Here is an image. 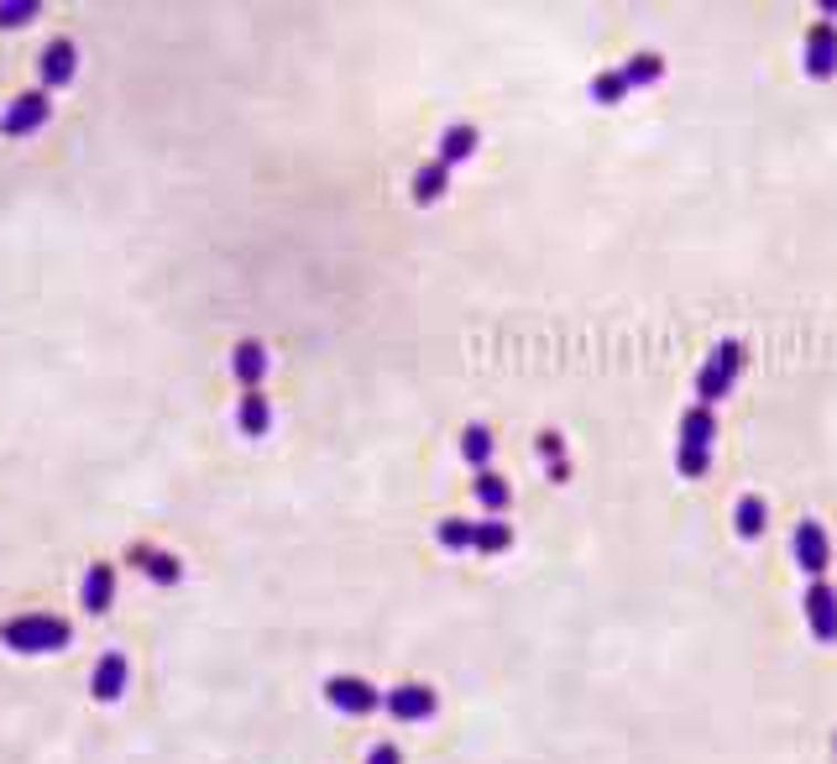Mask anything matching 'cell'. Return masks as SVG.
I'll use <instances>...</instances> for the list:
<instances>
[{"label": "cell", "instance_id": "1", "mask_svg": "<svg viewBox=\"0 0 837 764\" xmlns=\"http://www.w3.org/2000/svg\"><path fill=\"white\" fill-rule=\"evenodd\" d=\"M0 644L17 649V655H53V649L74 644V628L53 618V613H21L11 624H0Z\"/></svg>", "mask_w": 837, "mask_h": 764}, {"label": "cell", "instance_id": "2", "mask_svg": "<svg viewBox=\"0 0 837 764\" xmlns=\"http://www.w3.org/2000/svg\"><path fill=\"white\" fill-rule=\"evenodd\" d=\"M712 441H718V420H712V408H686L680 414V445H676V466L680 477H707V466H712Z\"/></svg>", "mask_w": 837, "mask_h": 764}, {"label": "cell", "instance_id": "3", "mask_svg": "<svg viewBox=\"0 0 837 764\" xmlns=\"http://www.w3.org/2000/svg\"><path fill=\"white\" fill-rule=\"evenodd\" d=\"M738 372H743V346L738 341H718L712 346V357H707V367L697 372V399L701 408H712L718 399H728L733 393Z\"/></svg>", "mask_w": 837, "mask_h": 764}, {"label": "cell", "instance_id": "4", "mask_svg": "<svg viewBox=\"0 0 837 764\" xmlns=\"http://www.w3.org/2000/svg\"><path fill=\"white\" fill-rule=\"evenodd\" d=\"M325 702L336 707V712H346V718H367V712L382 707V691L372 681H361V676H330L325 681Z\"/></svg>", "mask_w": 837, "mask_h": 764}, {"label": "cell", "instance_id": "5", "mask_svg": "<svg viewBox=\"0 0 837 764\" xmlns=\"http://www.w3.org/2000/svg\"><path fill=\"white\" fill-rule=\"evenodd\" d=\"M53 116V100H47V89H27V95H17V100L6 105V116H0V131L6 137H32L42 121Z\"/></svg>", "mask_w": 837, "mask_h": 764}, {"label": "cell", "instance_id": "6", "mask_svg": "<svg viewBox=\"0 0 837 764\" xmlns=\"http://www.w3.org/2000/svg\"><path fill=\"white\" fill-rule=\"evenodd\" d=\"M791 550H796V565L806 571V576H817L833 565V544H827V529H822L817 519H801L796 534H791Z\"/></svg>", "mask_w": 837, "mask_h": 764}, {"label": "cell", "instance_id": "7", "mask_svg": "<svg viewBox=\"0 0 837 764\" xmlns=\"http://www.w3.org/2000/svg\"><path fill=\"white\" fill-rule=\"evenodd\" d=\"M382 702H388V718H399V723H430V718H435V691H430V686L424 681H403V686H393V691H388V697H382Z\"/></svg>", "mask_w": 837, "mask_h": 764}, {"label": "cell", "instance_id": "8", "mask_svg": "<svg viewBox=\"0 0 837 764\" xmlns=\"http://www.w3.org/2000/svg\"><path fill=\"white\" fill-rule=\"evenodd\" d=\"M801 607H806V624H812L817 644H837V586L812 582L806 597H801Z\"/></svg>", "mask_w": 837, "mask_h": 764}, {"label": "cell", "instance_id": "9", "mask_svg": "<svg viewBox=\"0 0 837 764\" xmlns=\"http://www.w3.org/2000/svg\"><path fill=\"white\" fill-rule=\"evenodd\" d=\"M806 74L812 79H833L837 74V26L833 21H817L806 32Z\"/></svg>", "mask_w": 837, "mask_h": 764}, {"label": "cell", "instance_id": "10", "mask_svg": "<svg viewBox=\"0 0 837 764\" xmlns=\"http://www.w3.org/2000/svg\"><path fill=\"white\" fill-rule=\"evenodd\" d=\"M42 89H63V84L74 79V68H80V47L68 38H59V42H47L42 47Z\"/></svg>", "mask_w": 837, "mask_h": 764}, {"label": "cell", "instance_id": "11", "mask_svg": "<svg viewBox=\"0 0 837 764\" xmlns=\"http://www.w3.org/2000/svg\"><path fill=\"white\" fill-rule=\"evenodd\" d=\"M126 676H131V665H126V655H120V649L100 655V660H95V676H89V691H95V702H120V691H126Z\"/></svg>", "mask_w": 837, "mask_h": 764}, {"label": "cell", "instance_id": "12", "mask_svg": "<svg viewBox=\"0 0 837 764\" xmlns=\"http://www.w3.org/2000/svg\"><path fill=\"white\" fill-rule=\"evenodd\" d=\"M110 597H116V565L95 561L89 571H84V592H80L84 613H105V607H110Z\"/></svg>", "mask_w": 837, "mask_h": 764}, {"label": "cell", "instance_id": "13", "mask_svg": "<svg viewBox=\"0 0 837 764\" xmlns=\"http://www.w3.org/2000/svg\"><path fill=\"white\" fill-rule=\"evenodd\" d=\"M231 367H236V382L246 388V393H257L262 388V372H267V351H262V341H241L236 351H231Z\"/></svg>", "mask_w": 837, "mask_h": 764}, {"label": "cell", "instance_id": "14", "mask_svg": "<svg viewBox=\"0 0 837 764\" xmlns=\"http://www.w3.org/2000/svg\"><path fill=\"white\" fill-rule=\"evenodd\" d=\"M236 424H241V435H246V441H262V435H267V424H273V408H267V399H262V393H241Z\"/></svg>", "mask_w": 837, "mask_h": 764}, {"label": "cell", "instance_id": "15", "mask_svg": "<svg viewBox=\"0 0 837 764\" xmlns=\"http://www.w3.org/2000/svg\"><path fill=\"white\" fill-rule=\"evenodd\" d=\"M131 561L152 576L158 586H179V576H183V565H179V555H168V550H137Z\"/></svg>", "mask_w": 837, "mask_h": 764}, {"label": "cell", "instance_id": "16", "mask_svg": "<svg viewBox=\"0 0 837 764\" xmlns=\"http://www.w3.org/2000/svg\"><path fill=\"white\" fill-rule=\"evenodd\" d=\"M472 152H477V126H445V137H439V162L456 168V162H466Z\"/></svg>", "mask_w": 837, "mask_h": 764}, {"label": "cell", "instance_id": "17", "mask_svg": "<svg viewBox=\"0 0 837 764\" xmlns=\"http://www.w3.org/2000/svg\"><path fill=\"white\" fill-rule=\"evenodd\" d=\"M764 498H754V492H743L733 508V529H738V540H759L764 534Z\"/></svg>", "mask_w": 837, "mask_h": 764}, {"label": "cell", "instance_id": "18", "mask_svg": "<svg viewBox=\"0 0 837 764\" xmlns=\"http://www.w3.org/2000/svg\"><path fill=\"white\" fill-rule=\"evenodd\" d=\"M460 456L477 466V471H487V461H492V429H487V424H466V429H460Z\"/></svg>", "mask_w": 837, "mask_h": 764}, {"label": "cell", "instance_id": "19", "mask_svg": "<svg viewBox=\"0 0 837 764\" xmlns=\"http://www.w3.org/2000/svg\"><path fill=\"white\" fill-rule=\"evenodd\" d=\"M513 544V529L502 519H481L477 529H472V550H481V555H502Z\"/></svg>", "mask_w": 837, "mask_h": 764}, {"label": "cell", "instance_id": "20", "mask_svg": "<svg viewBox=\"0 0 837 764\" xmlns=\"http://www.w3.org/2000/svg\"><path fill=\"white\" fill-rule=\"evenodd\" d=\"M618 74H623V84H628V89H644V84H655L659 74H665V59H659V53H634V59L623 63Z\"/></svg>", "mask_w": 837, "mask_h": 764}, {"label": "cell", "instance_id": "21", "mask_svg": "<svg viewBox=\"0 0 837 764\" xmlns=\"http://www.w3.org/2000/svg\"><path fill=\"white\" fill-rule=\"evenodd\" d=\"M445 183H451V168H445V162H424V168L414 173V200L435 204L439 194H445Z\"/></svg>", "mask_w": 837, "mask_h": 764}, {"label": "cell", "instance_id": "22", "mask_svg": "<svg viewBox=\"0 0 837 764\" xmlns=\"http://www.w3.org/2000/svg\"><path fill=\"white\" fill-rule=\"evenodd\" d=\"M508 498H513V492H508V482H502L498 471H477V503L487 508V513H502Z\"/></svg>", "mask_w": 837, "mask_h": 764}, {"label": "cell", "instance_id": "23", "mask_svg": "<svg viewBox=\"0 0 837 764\" xmlns=\"http://www.w3.org/2000/svg\"><path fill=\"white\" fill-rule=\"evenodd\" d=\"M623 95H628V84H623L618 68H607V74H597V79H592V100H597V105H618Z\"/></svg>", "mask_w": 837, "mask_h": 764}, {"label": "cell", "instance_id": "24", "mask_svg": "<svg viewBox=\"0 0 837 764\" xmlns=\"http://www.w3.org/2000/svg\"><path fill=\"white\" fill-rule=\"evenodd\" d=\"M472 529H477V519H445L439 523V544L445 550H472Z\"/></svg>", "mask_w": 837, "mask_h": 764}, {"label": "cell", "instance_id": "25", "mask_svg": "<svg viewBox=\"0 0 837 764\" xmlns=\"http://www.w3.org/2000/svg\"><path fill=\"white\" fill-rule=\"evenodd\" d=\"M38 17V6H32V0H27V6H11V0H6V6H0V26H27V21Z\"/></svg>", "mask_w": 837, "mask_h": 764}, {"label": "cell", "instance_id": "26", "mask_svg": "<svg viewBox=\"0 0 837 764\" xmlns=\"http://www.w3.org/2000/svg\"><path fill=\"white\" fill-rule=\"evenodd\" d=\"M367 764H403V754L393 744H378L372 754H367Z\"/></svg>", "mask_w": 837, "mask_h": 764}, {"label": "cell", "instance_id": "27", "mask_svg": "<svg viewBox=\"0 0 837 764\" xmlns=\"http://www.w3.org/2000/svg\"><path fill=\"white\" fill-rule=\"evenodd\" d=\"M833 744H837V739H833Z\"/></svg>", "mask_w": 837, "mask_h": 764}]
</instances>
